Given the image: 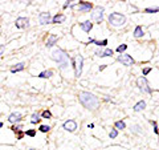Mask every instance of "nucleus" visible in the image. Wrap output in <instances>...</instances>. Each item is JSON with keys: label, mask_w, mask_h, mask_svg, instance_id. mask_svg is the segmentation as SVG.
<instances>
[{"label": "nucleus", "mask_w": 159, "mask_h": 150, "mask_svg": "<svg viewBox=\"0 0 159 150\" xmlns=\"http://www.w3.org/2000/svg\"><path fill=\"white\" fill-rule=\"evenodd\" d=\"M72 65H73V69H74V76L77 78H80L82 75V69H84V57L81 55H77L76 57H73Z\"/></svg>", "instance_id": "39448f33"}, {"label": "nucleus", "mask_w": 159, "mask_h": 150, "mask_svg": "<svg viewBox=\"0 0 159 150\" xmlns=\"http://www.w3.org/2000/svg\"><path fill=\"white\" fill-rule=\"evenodd\" d=\"M23 120V114L20 112H12L11 114L8 116V122L12 125H16V124H20Z\"/></svg>", "instance_id": "9b49d317"}, {"label": "nucleus", "mask_w": 159, "mask_h": 150, "mask_svg": "<svg viewBox=\"0 0 159 150\" xmlns=\"http://www.w3.org/2000/svg\"><path fill=\"white\" fill-rule=\"evenodd\" d=\"M62 128H64V130L69 132V133H74L78 128V124L74 120H66L64 124H62Z\"/></svg>", "instance_id": "1a4fd4ad"}, {"label": "nucleus", "mask_w": 159, "mask_h": 150, "mask_svg": "<svg viewBox=\"0 0 159 150\" xmlns=\"http://www.w3.org/2000/svg\"><path fill=\"white\" fill-rule=\"evenodd\" d=\"M106 66H108V65H99V68H98V71H99V72H101V71H104V69L106 68Z\"/></svg>", "instance_id": "f704fd0d"}, {"label": "nucleus", "mask_w": 159, "mask_h": 150, "mask_svg": "<svg viewBox=\"0 0 159 150\" xmlns=\"http://www.w3.org/2000/svg\"><path fill=\"white\" fill-rule=\"evenodd\" d=\"M151 71H152V66H145V68H142V75H143V77H146Z\"/></svg>", "instance_id": "c756f323"}, {"label": "nucleus", "mask_w": 159, "mask_h": 150, "mask_svg": "<svg viewBox=\"0 0 159 150\" xmlns=\"http://www.w3.org/2000/svg\"><path fill=\"white\" fill-rule=\"evenodd\" d=\"M93 3L90 2H77V5H76V8L78 9L80 13H88L90 12L93 9Z\"/></svg>", "instance_id": "6e6552de"}, {"label": "nucleus", "mask_w": 159, "mask_h": 150, "mask_svg": "<svg viewBox=\"0 0 159 150\" xmlns=\"http://www.w3.org/2000/svg\"><path fill=\"white\" fill-rule=\"evenodd\" d=\"M109 137H110L111 139H115L118 137V130H115V129H111L110 132H109Z\"/></svg>", "instance_id": "7c9ffc66"}, {"label": "nucleus", "mask_w": 159, "mask_h": 150, "mask_svg": "<svg viewBox=\"0 0 159 150\" xmlns=\"http://www.w3.org/2000/svg\"><path fill=\"white\" fill-rule=\"evenodd\" d=\"M21 129H23V124H21V122H20V124L12 125L11 130H12L13 133H16V134H19V133H23V132H21Z\"/></svg>", "instance_id": "a878e982"}, {"label": "nucleus", "mask_w": 159, "mask_h": 150, "mask_svg": "<svg viewBox=\"0 0 159 150\" xmlns=\"http://www.w3.org/2000/svg\"><path fill=\"white\" fill-rule=\"evenodd\" d=\"M40 121H41L40 113H37V112L32 113V116H31V124L32 125H36V124H40Z\"/></svg>", "instance_id": "412c9836"}, {"label": "nucleus", "mask_w": 159, "mask_h": 150, "mask_svg": "<svg viewBox=\"0 0 159 150\" xmlns=\"http://www.w3.org/2000/svg\"><path fill=\"white\" fill-rule=\"evenodd\" d=\"M113 55H114V51L111 48H105L102 52V57H111Z\"/></svg>", "instance_id": "cd10ccee"}, {"label": "nucleus", "mask_w": 159, "mask_h": 150, "mask_svg": "<svg viewBox=\"0 0 159 150\" xmlns=\"http://www.w3.org/2000/svg\"><path fill=\"white\" fill-rule=\"evenodd\" d=\"M154 133L158 134V125H154Z\"/></svg>", "instance_id": "c9c22d12"}, {"label": "nucleus", "mask_w": 159, "mask_h": 150, "mask_svg": "<svg viewBox=\"0 0 159 150\" xmlns=\"http://www.w3.org/2000/svg\"><path fill=\"white\" fill-rule=\"evenodd\" d=\"M104 49H105V48H104ZM104 49H102V48H97V49L94 51V55L97 56V57H102V52H104Z\"/></svg>", "instance_id": "2f4dec72"}, {"label": "nucleus", "mask_w": 159, "mask_h": 150, "mask_svg": "<svg viewBox=\"0 0 159 150\" xmlns=\"http://www.w3.org/2000/svg\"><path fill=\"white\" fill-rule=\"evenodd\" d=\"M29 150H36V149H29Z\"/></svg>", "instance_id": "a19ab883"}, {"label": "nucleus", "mask_w": 159, "mask_h": 150, "mask_svg": "<svg viewBox=\"0 0 159 150\" xmlns=\"http://www.w3.org/2000/svg\"><path fill=\"white\" fill-rule=\"evenodd\" d=\"M78 100L86 109H89V110H95V109H98L99 104H101L99 98L90 92H80Z\"/></svg>", "instance_id": "f257e3e1"}, {"label": "nucleus", "mask_w": 159, "mask_h": 150, "mask_svg": "<svg viewBox=\"0 0 159 150\" xmlns=\"http://www.w3.org/2000/svg\"><path fill=\"white\" fill-rule=\"evenodd\" d=\"M115 51H117V53H119V55H123V53L127 51V44H121V45H118Z\"/></svg>", "instance_id": "c85d7f7f"}, {"label": "nucleus", "mask_w": 159, "mask_h": 150, "mask_svg": "<svg viewBox=\"0 0 159 150\" xmlns=\"http://www.w3.org/2000/svg\"><path fill=\"white\" fill-rule=\"evenodd\" d=\"M24 133V136H26V137H36V134H37V130L36 129H28V130H24L23 132Z\"/></svg>", "instance_id": "bb28decb"}, {"label": "nucleus", "mask_w": 159, "mask_h": 150, "mask_svg": "<svg viewBox=\"0 0 159 150\" xmlns=\"http://www.w3.org/2000/svg\"><path fill=\"white\" fill-rule=\"evenodd\" d=\"M109 44V40L108 39H102V40H95L94 45H97V48H106V45Z\"/></svg>", "instance_id": "4be33fe9"}, {"label": "nucleus", "mask_w": 159, "mask_h": 150, "mask_svg": "<svg viewBox=\"0 0 159 150\" xmlns=\"http://www.w3.org/2000/svg\"><path fill=\"white\" fill-rule=\"evenodd\" d=\"M15 27L17 29H28L29 28V19L28 18H17L15 21Z\"/></svg>", "instance_id": "9d476101"}, {"label": "nucleus", "mask_w": 159, "mask_h": 150, "mask_svg": "<svg viewBox=\"0 0 159 150\" xmlns=\"http://www.w3.org/2000/svg\"><path fill=\"white\" fill-rule=\"evenodd\" d=\"M52 60H55V61L60 65V68L61 69H65L66 66H69L70 57H69V55L64 51V49L57 48V49H55V51L52 52Z\"/></svg>", "instance_id": "f03ea898"}, {"label": "nucleus", "mask_w": 159, "mask_h": 150, "mask_svg": "<svg viewBox=\"0 0 159 150\" xmlns=\"http://www.w3.org/2000/svg\"><path fill=\"white\" fill-rule=\"evenodd\" d=\"M126 16L123 13H119V12H113L108 16V21L113 28H122L126 24Z\"/></svg>", "instance_id": "7ed1b4c3"}, {"label": "nucleus", "mask_w": 159, "mask_h": 150, "mask_svg": "<svg viewBox=\"0 0 159 150\" xmlns=\"http://www.w3.org/2000/svg\"><path fill=\"white\" fill-rule=\"evenodd\" d=\"M143 129H142V126L141 125H138V124H135V125H131V132L132 133H135V134H143Z\"/></svg>", "instance_id": "b1692460"}, {"label": "nucleus", "mask_w": 159, "mask_h": 150, "mask_svg": "<svg viewBox=\"0 0 159 150\" xmlns=\"http://www.w3.org/2000/svg\"><path fill=\"white\" fill-rule=\"evenodd\" d=\"M88 128H89V129H94V124H89Z\"/></svg>", "instance_id": "58836bf2"}, {"label": "nucleus", "mask_w": 159, "mask_h": 150, "mask_svg": "<svg viewBox=\"0 0 159 150\" xmlns=\"http://www.w3.org/2000/svg\"><path fill=\"white\" fill-rule=\"evenodd\" d=\"M3 126H4V122H2V121H0V130L3 129Z\"/></svg>", "instance_id": "ea45409f"}, {"label": "nucleus", "mask_w": 159, "mask_h": 150, "mask_svg": "<svg viewBox=\"0 0 159 150\" xmlns=\"http://www.w3.org/2000/svg\"><path fill=\"white\" fill-rule=\"evenodd\" d=\"M117 60L119 62H121L122 65H125V66H132L135 64V60L132 59V56L131 55H129V53H123V55H119Z\"/></svg>", "instance_id": "0eeeda50"}, {"label": "nucleus", "mask_w": 159, "mask_h": 150, "mask_svg": "<svg viewBox=\"0 0 159 150\" xmlns=\"http://www.w3.org/2000/svg\"><path fill=\"white\" fill-rule=\"evenodd\" d=\"M150 122H151V125H152V126H154V125H158V122H157V121H155V120H151V121H150Z\"/></svg>", "instance_id": "e433bc0d"}, {"label": "nucleus", "mask_w": 159, "mask_h": 150, "mask_svg": "<svg viewBox=\"0 0 159 150\" xmlns=\"http://www.w3.org/2000/svg\"><path fill=\"white\" fill-rule=\"evenodd\" d=\"M146 35V29L143 28L142 25H137L134 28V32H132V36H134L135 39H143Z\"/></svg>", "instance_id": "ddd939ff"}, {"label": "nucleus", "mask_w": 159, "mask_h": 150, "mask_svg": "<svg viewBox=\"0 0 159 150\" xmlns=\"http://www.w3.org/2000/svg\"><path fill=\"white\" fill-rule=\"evenodd\" d=\"M114 129L115 130H125L126 129V124H125V121L123 120H118V121H115L114 122Z\"/></svg>", "instance_id": "aec40b11"}, {"label": "nucleus", "mask_w": 159, "mask_h": 150, "mask_svg": "<svg viewBox=\"0 0 159 150\" xmlns=\"http://www.w3.org/2000/svg\"><path fill=\"white\" fill-rule=\"evenodd\" d=\"M93 21H90V20H85V21H82V23H80V28L82 29L85 33H89L93 29Z\"/></svg>", "instance_id": "4468645a"}, {"label": "nucleus", "mask_w": 159, "mask_h": 150, "mask_svg": "<svg viewBox=\"0 0 159 150\" xmlns=\"http://www.w3.org/2000/svg\"><path fill=\"white\" fill-rule=\"evenodd\" d=\"M5 51V45H0V57L3 56V53Z\"/></svg>", "instance_id": "72a5a7b5"}, {"label": "nucleus", "mask_w": 159, "mask_h": 150, "mask_svg": "<svg viewBox=\"0 0 159 150\" xmlns=\"http://www.w3.org/2000/svg\"><path fill=\"white\" fill-rule=\"evenodd\" d=\"M143 109H146V101L145 100H141V101H138L137 104L132 106V110L134 112H142Z\"/></svg>", "instance_id": "6ab92c4d"}, {"label": "nucleus", "mask_w": 159, "mask_h": 150, "mask_svg": "<svg viewBox=\"0 0 159 150\" xmlns=\"http://www.w3.org/2000/svg\"><path fill=\"white\" fill-rule=\"evenodd\" d=\"M145 12L146 13H157L158 12V7H155V8H146Z\"/></svg>", "instance_id": "473e14b6"}, {"label": "nucleus", "mask_w": 159, "mask_h": 150, "mask_svg": "<svg viewBox=\"0 0 159 150\" xmlns=\"http://www.w3.org/2000/svg\"><path fill=\"white\" fill-rule=\"evenodd\" d=\"M40 117L42 120H51L52 118V112L49 109H44L41 113H40Z\"/></svg>", "instance_id": "5701e85b"}, {"label": "nucleus", "mask_w": 159, "mask_h": 150, "mask_svg": "<svg viewBox=\"0 0 159 150\" xmlns=\"http://www.w3.org/2000/svg\"><path fill=\"white\" fill-rule=\"evenodd\" d=\"M137 85L143 93H147V94H151V93H152V89L150 88V85H148L147 78L143 77V76H141V77L137 78Z\"/></svg>", "instance_id": "423d86ee"}, {"label": "nucleus", "mask_w": 159, "mask_h": 150, "mask_svg": "<svg viewBox=\"0 0 159 150\" xmlns=\"http://www.w3.org/2000/svg\"><path fill=\"white\" fill-rule=\"evenodd\" d=\"M51 20H52V15L49 12H41L39 15L40 25H48V24H51Z\"/></svg>", "instance_id": "f8f14e48"}, {"label": "nucleus", "mask_w": 159, "mask_h": 150, "mask_svg": "<svg viewBox=\"0 0 159 150\" xmlns=\"http://www.w3.org/2000/svg\"><path fill=\"white\" fill-rule=\"evenodd\" d=\"M39 78H51L53 77V71L52 69H44L42 72H40L37 75Z\"/></svg>", "instance_id": "a211bd4d"}, {"label": "nucleus", "mask_w": 159, "mask_h": 150, "mask_svg": "<svg viewBox=\"0 0 159 150\" xmlns=\"http://www.w3.org/2000/svg\"><path fill=\"white\" fill-rule=\"evenodd\" d=\"M51 129H52V126L48 124H41L39 126V132H41V133H49Z\"/></svg>", "instance_id": "393cba45"}, {"label": "nucleus", "mask_w": 159, "mask_h": 150, "mask_svg": "<svg viewBox=\"0 0 159 150\" xmlns=\"http://www.w3.org/2000/svg\"><path fill=\"white\" fill-rule=\"evenodd\" d=\"M25 66H26L25 62H17V64H15V65H13L12 68H11V73H17V72L24 71Z\"/></svg>", "instance_id": "f3484780"}, {"label": "nucleus", "mask_w": 159, "mask_h": 150, "mask_svg": "<svg viewBox=\"0 0 159 150\" xmlns=\"http://www.w3.org/2000/svg\"><path fill=\"white\" fill-rule=\"evenodd\" d=\"M65 20H66V16L64 15V13H56V15L52 18L51 23L52 24H62Z\"/></svg>", "instance_id": "dca6fc26"}, {"label": "nucleus", "mask_w": 159, "mask_h": 150, "mask_svg": "<svg viewBox=\"0 0 159 150\" xmlns=\"http://www.w3.org/2000/svg\"><path fill=\"white\" fill-rule=\"evenodd\" d=\"M90 12H92V15H90L92 20L90 21H95L97 24H101V23L104 21V19H105V8L104 7L95 5V7H93V9Z\"/></svg>", "instance_id": "20e7f679"}, {"label": "nucleus", "mask_w": 159, "mask_h": 150, "mask_svg": "<svg viewBox=\"0 0 159 150\" xmlns=\"http://www.w3.org/2000/svg\"><path fill=\"white\" fill-rule=\"evenodd\" d=\"M95 39H89V44H94Z\"/></svg>", "instance_id": "4c0bfd02"}, {"label": "nucleus", "mask_w": 159, "mask_h": 150, "mask_svg": "<svg viewBox=\"0 0 159 150\" xmlns=\"http://www.w3.org/2000/svg\"><path fill=\"white\" fill-rule=\"evenodd\" d=\"M57 41H58V36L57 35H49L48 39H46V41H45V46H46V48H52L53 45L57 44Z\"/></svg>", "instance_id": "2eb2a0df"}]
</instances>
